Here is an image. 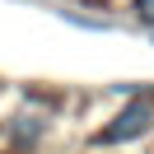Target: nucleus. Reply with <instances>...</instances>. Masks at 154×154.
<instances>
[{
	"label": "nucleus",
	"mask_w": 154,
	"mask_h": 154,
	"mask_svg": "<svg viewBox=\"0 0 154 154\" xmlns=\"http://www.w3.org/2000/svg\"><path fill=\"white\" fill-rule=\"evenodd\" d=\"M154 122V107L149 103H126L122 112H117L112 126H103V131L94 135V145H122V140H135V135H145Z\"/></svg>",
	"instance_id": "nucleus-1"
},
{
	"label": "nucleus",
	"mask_w": 154,
	"mask_h": 154,
	"mask_svg": "<svg viewBox=\"0 0 154 154\" xmlns=\"http://www.w3.org/2000/svg\"><path fill=\"white\" fill-rule=\"evenodd\" d=\"M131 10H135V19H140V23H149V28H154V0H135Z\"/></svg>",
	"instance_id": "nucleus-3"
},
{
	"label": "nucleus",
	"mask_w": 154,
	"mask_h": 154,
	"mask_svg": "<svg viewBox=\"0 0 154 154\" xmlns=\"http://www.w3.org/2000/svg\"><path fill=\"white\" fill-rule=\"evenodd\" d=\"M38 135H42V122H38V117H19V126H14V140H38Z\"/></svg>",
	"instance_id": "nucleus-2"
}]
</instances>
